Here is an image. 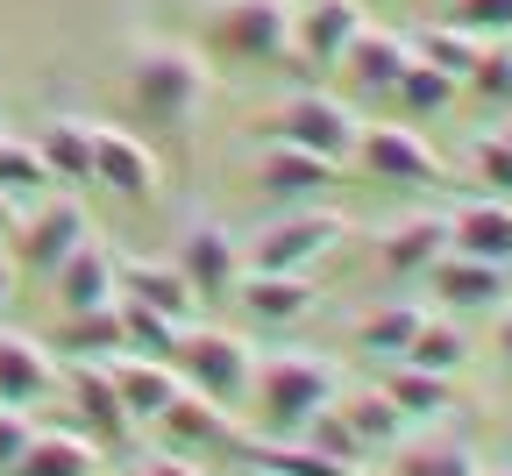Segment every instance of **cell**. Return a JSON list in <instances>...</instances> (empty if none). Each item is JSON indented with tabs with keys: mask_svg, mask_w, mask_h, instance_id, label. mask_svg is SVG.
<instances>
[{
	"mask_svg": "<svg viewBox=\"0 0 512 476\" xmlns=\"http://www.w3.org/2000/svg\"><path fill=\"white\" fill-rule=\"evenodd\" d=\"M57 349H64V363H107V356H121V313L114 306L64 313L57 320Z\"/></svg>",
	"mask_w": 512,
	"mask_h": 476,
	"instance_id": "obj_27",
	"label": "cell"
},
{
	"mask_svg": "<svg viewBox=\"0 0 512 476\" xmlns=\"http://www.w3.org/2000/svg\"><path fill=\"white\" fill-rule=\"evenodd\" d=\"M399 363H413V370H434V377H463L470 370V334H463V320H420L413 327V342H406V356Z\"/></svg>",
	"mask_w": 512,
	"mask_h": 476,
	"instance_id": "obj_28",
	"label": "cell"
},
{
	"mask_svg": "<svg viewBox=\"0 0 512 476\" xmlns=\"http://www.w3.org/2000/svg\"><path fill=\"white\" fill-rule=\"evenodd\" d=\"M498 143H505V150H512V121H505V128H498Z\"/></svg>",
	"mask_w": 512,
	"mask_h": 476,
	"instance_id": "obj_44",
	"label": "cell"
},
{
	"mask_svg": "<svg viewBox=\"0 0 512 476\" xmlns=\"http://www.w3.org/2000/svg\"><path fill=\"white\" fill-rule=\"evenodd\" d=\"M448 256V214H406L377 235V263L392 270V278H420Z\"/></svg>",
	"mask_w": 512,
	"mask_h": 476,
	"instance_id": "obj_22",
	"label": "cell"
},
{
	"mask_svg": "<svg viewBox=\"0 0 512 476\" xmlns=\"http://www.w3.org/2000/svg\"><path fill=\"white\" fill-rule=\"evenodd\" d=\"M0 192L15 199H43L50 192V171H43V157H36V143H22V135H8L0 128Z\"/></svg>",
	"mask_w": 512,
	"mask_h": 476,
	"instance_id": "obj_34",
	"label": "cell"
},
{
	"mask_svg": "<svg viewBox=\"0 0 512 476\" xmlns=\"http://www.w3.org/2000/svg\"><path fill=\"white\" fill-rule=\"evenodd\" d=\"M93 185H107L114 199H150L157 192V157L128 128H100L93 121Z\"/></svg>",
	"mask_w": 512,
	"mask_h": 476,
	"instance_id": "obj_16",
	"label": "cell"
},
{
	"mask_svg": "<svg viewBox=\"0 0 512 476\" xmlns=\"http://www.w3.org/2000/svg\"><path fill=\"white\" fill-rule=\"evenodd\" d=\"M356 164L370 178H384V185H434L441 178V157H434V143H427L413 121H363Z\"/></svg>",
	"mask_w": 512,
	"mask_h": 476,
	"instance_id": "obj_8",
	"label": "cell"
},
{
	"mask_svg": "<svg viewBox=\"0 0 512 476\" xmlns=\"http://www.w3.org/2000/svg\"><path fill=\"white\" fill-rule=\"evenodd\" d=\"M342 164L328 157H313L299 143H264V157H256V192L271 199V207H313V199H328L342 178Z\"/></svg>",
	"mask_w": 512,
	"mask_h": 476,
	"instance_id": "obj_12",
	"label": "cell"
},
{
	"mask_svg": "<svg viewBox=\"0 0 512 476\" xmlns=\"http://www.w3.org/2000/svg\"><path fill=\"white\" fill-rule=\"evenodd\" d=\"M36 157L50 171V185H93V121L86 114H50L36 135Z\"/></svg>",
	"mask_w": 512,
	"mask_h": 476,
	"instance_id": "obj_23",
	"label": "cell"
},
{
	"mask_svg": "<svg viewBox=\"0 0 512 476\" xmlns=\"http://www.w3.org/2000/svg\"><path fill=\"white\" fill-rule=\"evenodd\" d=\"M171 370L200 391V398H214V405H235L249 398V370H256V349L242 342V334H228V327H200V320H185L178 327V349H171Z\"/></svg>",
	"mask_w": 512,
	"mask_h": 476,
	"instance_id": "obj_4",
	"label": "cell"
},
{
	"mask_svg": "<svg viewBox=\"0 0 512 476\" xmlns=\"http://www.w3.org/2000/svg\"><path fill=\"white\" fill-rule=\"evenodd\" d=\"M114 313H121V349H128V356H157V363H171V349H178V320H164V313H150V306H136V299H114Z\"/></svg>",
	"mask_w": 512,
	"mask_h": 476,
	"instance_id": "obj_33",
	"label": "cell"
},
{
	"mask_svg": "<svg viewBox=\"0 0 512 476\" xmlns=\"http://www.w3.org/2000/svg\"><path fill=\"white\" fill-rule=\"evenodd\" d=\"M335 405H342V420H349V434H356V448L363 455H384V448H399L406 441V413H399V405H392V391H335Z\"/></svg>",
	"mask_w": 512,
	"mask_h": 476,
	"instance_id": "obj_26",
	"label": "cell"
},
{
	"mask_svg": "<svg viewBox=\"0 0 512 476\" xmlns=\"http://www.w3.org/2000/svg\"><path fill=\"white\" fill-rule=\"evenodd\" d=\"M498 476H512V469H498Z\"/></svg>",
	"mask_w": 512,
	"mask_h": 476,
	"instance_id": "obj_45",
	"label": "cell"
},
{
	"mask_svg": "<svg viewBox=\"0 0 512 476\" xmlns=\"http://www.w3.org/2000/svg\"><path fill=\"white\" fill-rule=\"evenodd\" d=\"M384 391H392V405L406 420H441L456 405V377H434V370H413V363H399L384 377Z\"/></svg>",
	"mask_w": 512,
	"mask_h": 476,
	"instance_id": "obj_31",
	"label": "cell"
},
{
	"mask_svg": "<svg viewBox=\"0 0 512 476\" xmlns=\"http://www.w3.org/2000/svg\"><path fill=\"white\" fill-rule=\"evenodd\" d=\"M342 235H349V221L328 207V199H313V207H278L264 228H249L242 235V256L264 263V270H306V263L328 256Z\"/></svg>",
	"mask_w": 512,
	"mask_h": 476,
	"instance_id": "obj_6",
	"label": "cell"
},
{
	"mask_svg": "<svg viewBox=\"0 0 512 476\" xmlns=\"http://www.w3.org/2000/svg\"><path fill=\"white\" fill-rule=\"evenodd\" d=\"M29 434H36V420H29V405H0V476L15 469V455L29 448Z\"/></svg>",
	"mask_w": 512,
	"mask_h": 476,
	"instance_id": "obj_38",
	"label": "cell"
},
{
	"mask_svg": "<svg viewBox=\"0 0 512 476\" xmlns=\"http://www.w3.org/2000/svg\"><path fill=\"white\" fill-rule=\"evenodd\" d=\"M463 86L477 100H491V107H512V36H484L477 43V64H470Z\"/></svg>",
	"mask_w": 512,
	"mask_h": 476,
	"instance_id": "obj_35",
	"label": "cell"
},
{
	"mask_svg": "<svg viewBox=\"0 0 512 476\" xmlns=\"http://www.w3.org/2000/svg\"><path fill=\"white\" fill-rule=\"evenodd\" d=\"M57 384L72 391V405H79V434H86V441H128V434H136V420L121 413V391H114L107 363H64Z\"/></svg>",
	"mask_w": 512,
	"mask_h": 476,
	"instance_id": "obj_14",
	"label": "cell"
},
{
	"mask_svg": "<svg viewBox=\"0 0 512 476\" xmlns=\"http://www.w3.org/2000/svg\"><path fill=\"white\" fill-rule=\"evenodd\" d=\"M427 278L441 285L448 313H498L505 292H512V270H505V263H484V256H463V249H448Z\"/></svg>",
	"mask_w": 512,
	"mask_h": 476,
	"instance_id": "obj_15",
	"label": "cell"
},
{
	"mask_svg": "<svg viewBox=\"0 0 512 476\" xmlns=\"http://www.w3.org/2000/svg\"><path fill=\"white\" fill-rule=\"evenodd\" d=\"M448 22L470 29L477 43L484 36H512V0H448Z\"/></svg>",
	"mask_w": 512,
	"mask_h": 476,
	"instance_id": "obj_37",
	"label": "cell"
},
{
	"mask_svg": "<svg viewBox=\"0 0 512 476\" xmlns=\"http://www.w3.org/2000/svg\"><path fill=\"white\" fill-rule=\"evenodd\" d=\"M178 448H228L235 441V413L228 405H214V398H200L192 384H178V398L164 405V420H157Z\"/></svg>",
	"mask_w": 512,
	"mask_h": 476,
	"instance_id": "obj_25",
	"label": "cell"
},
{
	"mask_svg": "<svg viewBox=\"0 0 512 476\" xmlns=\"http://www.w3.org/2000/svg\"><path fill=\"white\" fill-rule=\"evenodd\" d=\"M356 135H363V114L342 93H320V86H306L278 114H264V143H299V150L328 157V164L356 157Z\"/></svg>",
	"mask_w": 512,
	"mask_h": 476,
	"instance_id": "obj_5",
	"label": "cell"
},
{
	"mask_svg": "<svg viewBox=\"0 0 512 476\" xmlns=\"http://www.w3.org/2000/svg\"><path fill=\"white\" fill-rule=\"evenodd\" d=\"M15 221H22V207H15V199H8V192H0V242H8V235H15Z\"/></svg>",
	"mask_w": 512,
	"mask_h": 476,
	"instance_id": "obj_42",
	"label": "cell"
},
{
	"mask_svg": "<svg viewBox=\"0 0 512 476\" xmlns=\"http://www.w3.org/2000/svg\"><path fill=\"white\" fill-rule=\"evenodd\" d=\"M128 476H207L200 462H185V455H150V462H136Z\"/></svg>",
	"mask_w": 512,
	"mask_h": 476,
	"instance_id": "obj_40",
	"label": "cell"
},
{
	"mask_svg": "<svg viewBox=\"0 0 512 476\" xmlns=\"http://www.w3.org/2000/svg\"><path fill=\"white\" fill-rule=\"evenodd\" d=\"M57 391V363L36 334L0 327V405H43Z\"/></svg>",
	"mask_w": 512,
	"mask_h": 476,
	"instance_id": "obj_19",
	"label": "cell"
},
{
	"mask_svg": "<svg viewBox=\"0 0 512 476\" xmlns=\"http://www.w3.org/2000/svg\"><path fill=\"white\" fill-rule=\"evenodd\" d=\"M214 93V64L200 43H178V36H136L128 50V100H136L143 121L157 128H192V114L207 107Z\"/></svg>",
	"mask_w": 512,
	"mask_h": 476,
	"instance_id": "obj_1",
	"label": "cell"
},
{
	"mask_svg": "<svg viewBox=\"0 0 512 476\" xmlns=\"http://www.w3.org/2000/svg\"><path fill=\"white\" fill-rule=\"evenodd\" d=\"M8 476H100V455L79 427H36Z\"/></svg>",
	"mask_w": 512,
	"mask_h": 476,
	"instance_id": "obj_24",
	"label": "cell"
},
{
	"mask_svg": "<svg viewBox=\"0 0 512 476\" xmlns=\"http://www.w3.org/2000/svg\"><path fill=\"white\" fill-rule=\"evenodd\" d=\"M420 320H427V313H420L413 299H384L377 313H363V320H356V349H370V356H384V363H399Z\"/></svg>",
	"mask_w": 512,
	"mask_h": 476,
	"instance_id": "obj_29",
	"label": "cell"
},
{
	"mask_svg": "<svg viewBox=\"0 0 512 476\" xmlns=\"http://www.w3.org/2000/svg\"><path fill=\"white\" fill-rule=\"evenodd\" d=\"M498 356L512 363V306H498Z\"/></svg>",
	"mask_w": 512,
	"mask_h": 476,
	"instance_id": "obj_43",
	"label": "cell"
},
{
	"mask_svg": "<svg viewBox=\"0 0 512 476\" xmlns=\"http://www.w3.org/2000/svg\"><path fill=\"white\" fill-rule=\"evenodd\" d=\"M392 100H399V114H406V121H434L441 107H456V79L413 57L406 72H399V86H392Z\"/></svg>",
	"mask_w": 512,
	"mask_h": 476,
	"instance_id": "obj_32",
	"label": "cell"
},
{
	"mask_svg": "<svg viewBox=\"0 0 512 476\" xmlns=\"http://www.w3.org/2000/svg\"><path fill=\"white\" fill-rule=\"evenodd\" d=\"M200 50L228 64H285L292 57V0H207Z\"/></svg>",
	"mask_w": 512,
	"mask_h": 476,
	"instance_id": "obj_3",
	"label": "cell"
},
{
	"mask_svg": "<svg viewBox=\"0 0 512 476\" xmlns=\"http://www.w3.org/2000/svg\"><path fill=\"white\" fill-rule=\"evenodd\" d=\"M448 249L512 270V199H491V192L484 199H463V207L448 214Z\"/></svg>",
	"mask_w": 512,
	"mask_h": 476,
	"instance_id": "obj_20",
	"label": "cell"
},
{
	"mask_svg": "<svg viewBox=\"0 0 512 476\" xmlns=\"http://www.w3.org/2000/svg\"><path fill=\"white\" fill-rule=\"evenodd\" d=\"M406 43H413V57H420V64H434V72H448L456 86L470 79V64H477V36H470V29H456L448 15H441V22H427V29H413Z\"/></svg>",
	"mask_w": 512,
	"mask_h": 476,
	"instance_id": "obj_30",
	"label": "cell"
},
{
	"mask_svg": "<svg viewBox=\"0 0 512 476\" xmlns=\"http://www.w3.org/2000/svg\"><path fill=\"white\" fill-rule=\"evenodd\" d=\"M0 121H8V114H0Z\"/></svg>",
	"mask_w": 512,
	"mask_h": 476,
	"instance_id": "obj_46",
	"label": "cell"
},
{
	"mask_svg": "<svg viewBox=\"0 0 512 476\" xmlns=\"http://www.w3.org/2000/svg\"><path fill=\"white\" fill-rule=\"evenodd\" d=\"M228 299H235L256 327H299V320L320 306V292H313L306 270H264V263H242V278H235Z\"/></svg>",
	"mask_w": 512,
	"mask_h": 476,
	"instance_id": "obj_11",
	"label": "cell"
},
{
	"mask_svg": "<svg viewBox=\"0 0 512 476\" xmlns=\"http://www.w3.org/2000/svg\"><path fill=\"white\" fill-rule=\"evenodd\" d=\"M171 263L185 270V285L200 292V306H207V299H228V292H235V278H242V263H249V256H242V235H228L221 221L200 214V221H185Z\"/></svg>",
	"mask_w": 512,
	"mask_h": 476,
	"instance_id": "obj_9",
	"label": "cell"
},
{
	"mask_svg": "<svg viewBox=\"0 0 512 476\" xmlns=\"http://www.w3.org/2000/svg\"><path fill=\"white\" fill-rule=\"evenodd\" d=\"M107 377H114V391H121V413L136 420V427H157L164 420V405L178 398V370L171 363H157V356H107Z\"/></svg>",
	"mask_w": 512,
	"mask_h": 476,
	"instance_id": "obj_17",
	"label": "cell"
},
{
	"mask_svg": "<svg viewBox=\"0 0 512 476\" xmlns=\"http://www.w3.org/2000/svg\"><path fill=\"white\" fill-rule=\"evenodd\" d=\"M427 476H484V462H477V448H463V441H441V448L427 455Z\"/></svg>",
	"mask_w": 512,
	"mask_h": 476,
	"instance_id": "obj_39",
	"label": "cell"
},
{
	"mask_svg": "<svg viewBox=\"0 0 512 476\" xmlns=\"http://www.w3.org/2000/svg\"><path fill=\"white\" fill-rule=\"evenodd\" d=\"M342 370L328 356H306V349H278V356H256L249 370V413L264 420V434H299L320 405H335Z\"/></svg>",
	"mask_w": 512,
	"mask_h": 476,
	"instance_id": "obj_2",
	"label": "cell"
},
{
	"mask_svg": "<svg viewBox=\"0 0 512 476\" xmlns=\"http://www.w3.org/2000/svg\"><path fill=\"white\" fill-rule=\"evenodd\" d=\"M15 270H22V263L8 256V242H0V306H8V299H15Z\"/></svg>",
	"mask_w": 512,
	"mask_h": 476,
	"instance_id": "obj_41",
	"label": "cell"
},
{
	"mask_svg": "<svg viewBox=\"0 0 512 476\" xmlns=\"http://www.w3.org/2000/svg\"><path fill=\"white\" fill-rule=\"evenodd\" d=\"M114 299H136V306H150V313H164V320H178V327L200 313V292L185 285V270H178L171 256H121Z\"/></svg>",
	"mask_w": 512,
	"mask_h": 476,
	"instance_id": "obj_13",
	"label": "cell"
},
{
	"mask_svg": "<svg viewBox=\"0 0 512 476\" xmlns=\"http://www.w3.org/2000/svg\"><path fill=\"white\" fill-rule=\"evenodd\" d=\"M114 270H121V256L107 249V242H79L72 256H64L57 270H50V285H57V306L64 313H86V306H114Z\"/></svg>",
	"mask_w": 512,
	"mask_h": 476,
	"instance_id": "obj_18",
	"label": "cell"
},
{
	"mask_svg": "<svg viewBox=\"0 0 512 476\" xmlns=\"http://www.w3.org/2000/svg\"><path fill=\"white\" fill-rule=\"evenodd\" d=\"M470 178L491 199H512V150L498 143V135H477V143H470Z\"/></svg>",
	"mask_w": 512,
	"mask_h": 476,
	"instance_id": "obj_36",
	"label": "cell"
},
{
	"mask_svg": "<svg viewBox=\"0 0 512 476\" xmlns=\"http://www.w3.org/2000/svg\"><path fill=\"white\" fill-rule=\"evenodd\" d=\"M406 64H413V43H406L399 29H377V22H363L356 43L342 50V72H349L356 93H392Z\"/></svg>",
	"mask_w": 512,
	"mask_h": 476,
	"instance_id": "obj_21",
	"label": "cell"
},
{
	"mask_svg": "<svg viewBox=\"0 0 512 476\" xmlns=\"http://www.w3.org/2000/svg\"><path fill=\"white\" fill-rule=\"evenodd\" d=\"M363 22H370L363 0H292V57H306V72H328V64H342Z\"/></svg>",
	"mask_w": 512,
	"mask_h": 476,
	"instance_id": "obj_10",
	"label": "cell"
},
{
	"mask_svg": "<svg viewBox=\"0 0 512 476\" xmlns=\"http://www.w3.org/2000/svg\"><path fill=\"white\" fill-rule=\"evenodd\" d=\"M93 235V221H86V207L72 192H57V199H36V207L15 221V235H8V249H15V263L22 270H36V278H50V270L72 256L79 242Z\"/></svg>",
	"mask_w": 512,
	"mask_h": 476,
	"instance_id": "obj_7",
	"label": "cell"
}]
</instances>
